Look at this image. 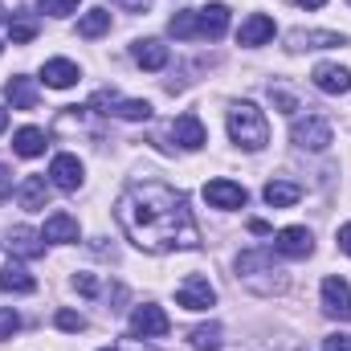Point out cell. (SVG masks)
Segmentation results:
<instances>
[{"instance_id": "obj_36", "label": "cell", "mask_w": 351, "mask_h": 351, "mask_svg": "<svg viewBox=\"0 0 351 351\" xmlns=\"http://www.w3.org/2000/svg\"><path fill=\"white\" fill-rule=\"evenodd\" d=\"M294 4H302V8H323L327 0H294Z\"/></svg>"}, {"instance_id": "obj_33", "label": "cell", "mask_w": 351, "mask_h": 351, "mask_svg": "<svg viewBox=\"0 0 351 351\" xmlns=\"http://www.w3.org/2000/svg\"><path fill=\"white\" fill-rule=\"evenodd\" d=\"M114 8H123V12H147L152 8V0H110Z\"/></svg>"}, {"instance_id": "obj_17", "label": "cell", "mask_w": 351, "mask_h": 351, "mask_svg": "<svg viewBox=\"0 0 351 351\" xmlns=\"http://www.w3.org/2000/svg\"><path fill=\"white\" fill-rule=\"evenodd\" d=\"M172 139L184 147V152H200L204 143H208V135H204V123L196 119V114H180L172 123Z\"/></svg>"}, {"instance_id": "obj_24", "label": "cell", "mask_w": 351, "mask_h": 351, "mask_svg": "<svg viewBox=\"0 0 351 351\" xmlns=\"http://www.w3.org/2000/svg\"><path fill=\"white\" fill-rule=\"evenodd\" d=\"M106 29H110V12H106V8H90V12L78 16V37H86V41L102 37Z\"/></svg>"}, {"instance_id": "obj_37", "label": "cell", "mask_w": 351, "mask_h": 351, "mask_svg": "<svg viewBox=\"0 0 351 351\" xmlns=\"http://www.w3.org/2000/svg\"><path fill=\"white\" fill-rule=\"evenodd\" d=\"M4 192H8V172L0 168V196H4Z\"/></svg>"}, {"instance_id": "obj_35", "label": "cell", "mask_w": 351, "mask_h": 351, "mask_svg": "<svg viewBox=\"0 0 351 351\" xmlns=\"http://www.w3.org/2000/svg\"><path fill=\"white\" fill-rule=\"evenodd\" d=\"M335 241H339V250L351 258V221H348V225H339V237H335Z\"/></svg>"}, {"instance_id": "obj_14", "label": "cell", "mask_w": 351, "mask_h": 351, "mask_svg": "<svg viewBox=\"0 0 351 351\" xmlns=\"http://www.w3.org/2000/svg\"><path fill=\"white\" fill-rule=\"evenodd\" d=\"M274 33H278L274 16L254 12V16H245V21H241V29H237V45H245V49H258V45H265V41H274Z\"/></svg>"}, {"instance_id": "obj_21", "label": "cell", "mask_w": 351, "mask_h": 351, "mask_svg": "<svg viewBox=\"0 0 351 351\" xmlns=\"http://www.w3.org/2000/svg\"><path fill=\"white\" fill-rule=\"evenodd\" d=\"M4 98L12 102V110H33L37 106V86H33V78H8L4 82Z\"/></svg>"}, {"instance_id": "obj_26", "label": "cell", "mask_w": 351, "mask_h": 351, "mask_svg": "<svg viewBox=\"0 0 351 351\" xmlns=\"http://www.w3.org/2000/svg\"><path fill=\"white\" fill-rule=\"evenodd\" d=\"M168 33L176 41H196V8H184L168 21Z\"/></svg>"}, {"instance_id": "obj_9", "label": "cell", "mask_w": 351, "mask_h": 351, "mask_svg": "<svg viewBox=\"0 0 351 351\" xmlns=\"http://www.w3.org/2000/svg\"><path fill=\"white\" fill-rule=\"evenodd\" d=\"M229 33V4H204L196 8V41H217Z\"/></svg>"}, {"instance_id": "obj_15", "label": "cell", "mask_w": 351, "mask_h": 351, "mask_svg": "<svg viewBox=\"0 0 351 351\" xmlns=\"http://www.w3.org/2000/svg\"><path fill=\"white\" fill-rule=\"evenodd\" d=\"M78 237H82V229H78V221H74L70 213H53V217H45L41 241H49V245H74Z\"/></svg>"}, {"instance_id": "obj_31", "label": "cell", "mask_w": 351, "mask_h": 351, "mask_svg": "<svg viewBox=\"0 0 351 351\" xmlns=\"http://www.w3.org/2000/svg\"><path fill=\"white\" fill-rule=\"evenodd\" d=\"M62 331H86V319L78 315V311H58V319H53Z\"/></svg>"}, {"instance_id": "obj_13", "label": "cell", "mask_w": 351, "mask_h": 351, "mask_svg": "<svg viewBox=\"0 0 351 351\" xmlns=\"http://www.w3.org/2000/svg\"><path fill=\"white\" fill-rule=\"evenodd\" d=\"M311 82L323 90V94H348L351 90V70L339 66V62H319L311 70Z\"/></svg>"}, {"instance_id": "obj_32", "label": "cell", "mask_w": 351, "mask_h": 351, "mask_svg": "<svg viewBox=\"0 0 351 351\" xmlns=\"http://www.w3.org/2000/svg\"><path fill=\"white\" fill-rule=\"evenodd\" d=\"M323 351H351V335H348V331L327 335V339H323Z\"/></svg>"}, {"instance_id": "obj_16", "label": "cell", "mask_w": 351, "mask_h": 351, "mask_svg": "<svg viewBox=\"0 0 351 351\" xmlns=\"http://www.w3.org/2000/svg\"><path fill=\"white\" fill-rule=\"evenodd\" d=\"M78 78H82V70H78L70 58H49V62L41 66V82L53 86V90H70Z\"/></svg>"}, {"instance_id": "obj_29", "label": "cell", "mask_w": 351, "mask_h": 351, "mask_svg": "<svg viewBox=\"0 0 351 351\" xmlns=\"http://www.w3.org/2000/svg\"><path fill=\"white\" fill-rule=\"evenodd\" d=\"M8 37H12V45H25L37 37V25L33 21H8Z\"/></svg>"}, {"instance_id": "obj_3", "label": "cell", "mask_w": 351, "mask_h": 351, "mask_svg": "<svg viewBox=\"0 0 351 351\" xmlns=\"http://www.w3.org/2000/svg\"><path fill=\"white\" fill-rule=\"evenodd\" d=\"M290 139H294V147H302V152H327L335 135H331V123H327V119L306 114V119H294V123H290Z\"/></svg>"}, {"instance_id": "obj_34", "label": "cell", "mask_w": 351, "mask_h": 351, "mask_svg": "<svg viewBox=\"0 0 351 351\" xmlns=\"http://www.w3.org/2000/svg\"><path fill=\"white\" fill-rule=\"evenodd\" d=\"M74 290H82V294H98V282H94L90 274H78V278H74Z\"/></svg>"}, {"instance_id": "obj_18", "label": "cell", "mask_w": 351, "mask_h": 351, "mask_svg": "<svg viewBox=\"0 0 351 351\" xmlns=\"http://www.w3.org/2000/svg\"><path fill=\"white\" fill-rule=\"evenodd\" d=\"M131 58L143 70H164L168 66V45L156 41V37H139V41H131Z\"/></svg>"}, {"instance_id": "obj_5", "label": "cell", "mask_w": 351, "mask_h": 351, "mask_svg": "<svg viewBox=\"0 0 351 351\" xmlns=\"http://www.w3.org/2000/svg\"><path fill=\"white\" fill-rule=\"evenodd\" d=\"M274 254H282V258H311L315 254V237H311V229L306 225H286L278 237H274Z\"/></svg>"}, {"instance_id": "obj_4", "label": "cell", "mask_w": 351, "mask_h": 351, "mask_svg": "<svg viewBox=\"0 0 351 351\" xmlns=\"http://www.w3.org/2000/svg\"><path fill=\"white\" fill-rule=\"evenodd\" d=\"M176 302H180L184 311H208V306H217V290H213L208 278L188 274V278L180 282V290H176Z\"/></svg>"}, {"instance_id": "obj_8", "label": "cell", "mask_w": 351, "mask_h": 351, "mask_svg": "<svg viewBox=\"0 0 351 351\" xmlns=\"http://www.w3.org/2000/svg\"><path fill=\"white\" fill-rule=\"evenodd\" d=\"M204 200H208L213 208H225V213H233V208H245L250 192H245L237 180H208V184H204Z\"/></svg>"}, {"instance_id": "obj_11", "label": "cell", "mask_w": 351, "mask_h": 351, "mask_svg": "<svg viewBox=\"0 0 351 351\" xmlns=\"http://www.w3.org/2000/svg\"><path fill=\"white\" fill-rule=\"evenodd\" d=\"M323 311L339 323H351V286L343 278H327L323 282Z\"/></svg>"}, {"instance_id": "obj_27", "label": "cell", "mask_w": 351, "mask_h": 351, "mask_svg": "<svg viewBox=\"0 0 351 351\" xmlns=\"http://www.w3.org/2000/svg\"><path fill=\"white\" fill-rule=\"evenodd\" d=\"M188 343L196 351H221V323H204L188 335Z\"/></svg>"}, {"instance_id": "obj_39", "label": "cell", "mask_w": 351, "mask_h": 351, "mask_svg": "<svg viewBox=\"0 0 351 351\" xmlns=\"http://www.w3.org/2000/svg\"><path fill=\"white\" fill-rule=\"evenodd\" d=\"M98 351H114V348H98Z\"/></svg>"}, {"instance_id": "obj_41", "label": "cell", "mask_w": 351, "mask_h": 351, "mask_svg": "<svg viewBox=\"0 0 351 351\" xmlns=\"http://www.w3.org/2000/svg\"><path fill=\"white\" fill-rule=\"evenodd\" d=\"M0 49H4V45H0Z\"/></svg>"}, {"instance_id": "obj_22", "label": "cell", "mask_w": 351, "mask_h": 351, "mask_svg": "<svg viewBox=\"0 0 351 351\" xmlns=\"http://www.w3.org/2000/svg\"><path fill=\"white\" fill-rule=\"evenodd\" d=\"M12 152H16L21 160H37V156L45 152V131H41V127H21V131L12 135Z\"/></svg>"}, {"instance_id": "obj_6", "label": "cell", "mask_w": 351, "mask_h": 351, "mask_svg": "<svg viewBox=\"0 0 351 351\" xmlns=\"http://www.w3.org/2000/svg\"><path fill=\"white\" fill-rule=\"evenodd\" d=\"M168 315L160 311V306H152V302H143V306H135L131 311V335L135 339H160V335H168Z\"/></svg>"}, {"instance_id": "obj_40", "label": "cell", "mask_w": 351, "mask_h": 351, "mask_svg": "<svg viewBox=\"0 0 351 351\" xmlns=\"http://www.w3.org/2000/svg\"><path fill=\"white\" fill-rule=\"evenodd\" d=\"M0 16H4V8H0Z\"/></svg>"}, {"instance_id": "obj_25", "label": "cell", "mask_w": 351, "mask_h": 351, "mask_svg": "<svg viewBox=\"0 0 351 351\" xmlns=\"http://www.w3.org/2000/svg\"><path fill=\"white\" fill-rule=\"evenodd\" d=\"M12 254H21V258H41L45 254V245H41V233H33V229H12Z\"/></svg>"}, {"instance_id": "obj_30", "label": "cell", "mask_w": 351, "mask_h": 351, "mask_svg": "<svg viewBox=\"0 0 351 351\" xmlns=\"http://www.w3.org/2000/svg\"><path fill=\"white\" fill-rule=\"evenodd\" d=\"M16 331H21V315H16L12 306H4V311H0V343H4V339H12Z\"/></svg>"}, {"instance_id": "obj_38", "label": "cell", "mask_w": 351, "mask_h": 351, "mask_svg": "<svg viewBox=\"0 0 351 351\" xmlns=\"http://www.w3.org/2000/svg\"><path fill=\"white\" fill-rule=\"evenodd\" d=\"M4 127H8V110L0 106V131H4Z\"/></svg>"}, {"instance_id": "obj_7", "label": "cell", "mask_w": 351, "mask_h": 351, "mask_svg": "<svg viewBox=\"0 0 351 351\" xmlns=\"http://www.w3.org/2000/svg\"><path fill=\"white\" fill-rule=\"evenodd\" d=\"M82 180H86V168H82L78 156H70V152L53 156V164H49V184H53V188H62V192H78Z\"/></svg>"}, {"instance_id": "obj_20", "label": "cell", "mask_w": 351, "mask_h": 351, "mask_svg": "<svg viewBox=\"0 0 351 351\" xmlns=\"http://www.w3.org/2000/svg\"><path fill=\"white\" fill-rule=\"evenodd\" d=\"M0 290H8V294H33L37 290V278L21 262H8L0 269Z\"/></svg>"}, {"instance_id": "obj_23", "label": "cell", "mask_w": 351, "mask_h": 351, "mask_svg": "<svg viewBox=\"0 0 351 351\" xmlns=\"http://www.w3.org/2000/svg\"><path fill=\"white\" fill-rule=\"evenodd\" d=\"M262 196H265V204H269V208H294V204H298V196H302V188H298V184H290V180H269Z\"/></svg>"}, {"instance_id": "obj_12", "label": "cell", "mask_w": 351, "mask_h": 351, "mask_svg": "<svg viewBox=\"0 0 351 351\" xmlns=\"http://www.w3.org/2000/svg\"><path fill=\"white\" fill-rule=\"evenodd\" d=\"M331 45H348L343 33H327V29H294L286 37V49L302 53V49H331Z\"/></svg>"}, {"instance_id": "obj_2", "label": "cell", "mask_w": 351, "mask_h": 351, "mask_svg": "<svg viewBox=\"0 0 351 351\" xmlns=\"http://www.w3.org/2000/svg\"><path fill=\"white\" fill-rule=\"evenodd\" d=\"M229 139L241 152H262L269 143V123L258 102H233L229 106Z\"/></svg>"}, {"instance_id": "obj_28", "label": "cell", "mask_w": 351, "mask_h": 351, "mask_svg": "<svg viewBox=\"0 0 351 351\" xmlns=\"http://www.w3.org/2000/svg\"><path fill=\"white\" fill-rule=\"evenodd\" d=\"M37 12H45V16H70V12H78V0H37Z\"/></svg>"}, {"instance_id": "obj_1", "label": "cell", "mask_w": 351, "mask_h": 351, "mask_svg": "<svg viewBox=\"0 0 351 351\" xmlns=\"http://www.w3.org/2000/svg\"><path fill=\"white\" fill-rule=\"evenodd\" d=\"M114 217L127 233V241L143 254H168V250H196L200 229L188 213L184 192L168 188L164 180H135L114 200Z\"/></svg>"}, {"instance_id": "obj_19", "label": "cell", "mask_w": 351, "mask_h": 351, "mask_svg": "<svg viewBox=\"0 0 351 351\" xmlns=\"http://www.w3.org/2000/svg\"><path fill=\"white\" fill-rule=\"evenodd\" d=\"M49 180L45 176H25L21 180V188H16V200H21V208H29V213H37V208H45V200H49Z\"/></svg>"}, {"instance_id": "obj_10", "label": "cell", "mask_w": 351, "mask_h": 351, "mask_svg": "<svg viewBox=\"0 0 351 351\" xmlns=\"http://www.w3.org/2000/svg\"><path fill=\"white\" fill-rule=\"evenodd\" d=\"M94 102H98V106L106 102V106H110L106 114H114V119H123V123H147V119H152V102H143V98H114V94L102 90Z\"/></svg>"}]
</instances>
